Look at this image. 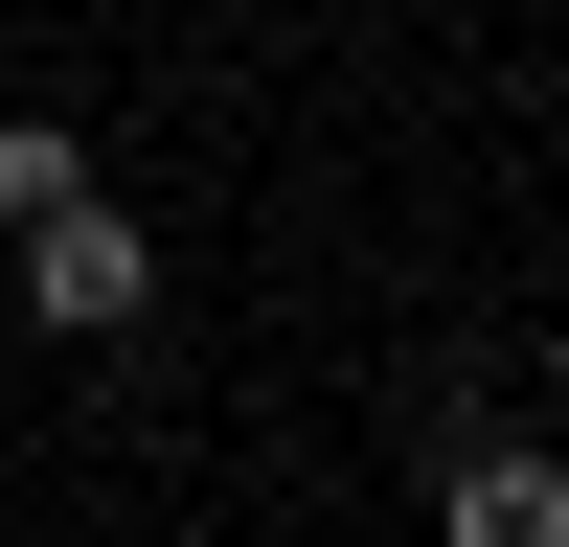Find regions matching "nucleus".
I'll return each mask as SVG.
<instances>
[{
	"instance_id": "obj_4",
	"label": "nucleus",
	"mask_w": 569,
	"mask_h": 547,
	"mask_svg": "<svg viewBox=\"0 0 569 547\" xmlns=\"http://www.w3.org/2000/svg\"><path fill=\"white\" fill-rule=\"evenodd\" d=\"M547 456H569V365H547Z\"/></svg>"
},
{
	"instance_id": "obj_1",
	"label": "nucleus",
	"mask_w": 569,
	"mask_h": 547,
	"mask_svg": "<svg viewBox=\"0 0 569 547\" xmlns=\"http://www.w3.org/2000/svg\"><path fill=\"white\" fill-rule=\"evenodd\" d=\"M23 319L46 342H137V319H160V251L114 228V182H69V206L23 228Z\"/></svg>"
},
{
	"instance_id": "obj_2",
	"label": "nucleus",
	"mask_w": 569,
	"mask_h": 547,
	"mask_svg": "<svg viewBox=\"0 0 569 547\" xmlns=\"http://www.w3.org/2000/svg\"><path fill=\"white\" fill-rule=\"evenodd\" d=\"M433 525H456V547H569V456H547V434H456V456H433Z\"/></svg>"
},
{
	"instance_id": "obj_3",
	"label": "nucleus",
	"mask_w": 569,
	"mask_h": 547,
	"mask_svg": "<svg viewBox=\"0 0 569 547\" xmlns=\"http://www.w3.org/2000/svg\"><path fill=\"white\" fill-rule=\"evenodd\" d=\"M69 182H91V137H69V115H0V228H46Z\"/></svg>"
}]
</instances>
